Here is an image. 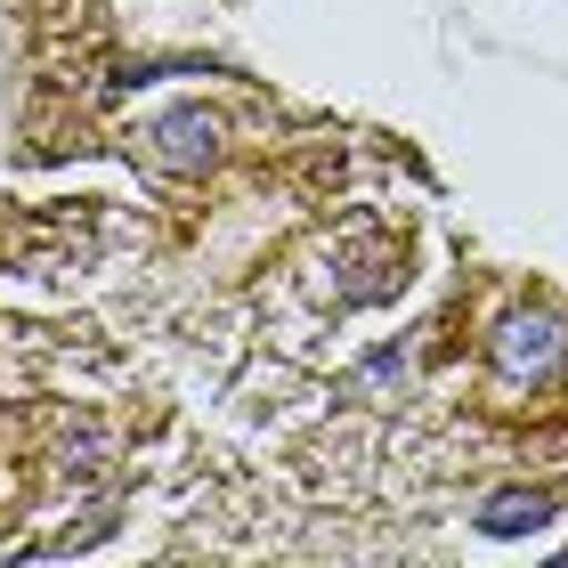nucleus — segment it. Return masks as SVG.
<instances>
[{"label": "nucleus", "mask_w": 568, "mask_h": 568, "mask_svg": "<svg viewBox=\"0 0 568 568\" xmlns=\"http://www.w3.org/2000/svg\"><path fill=\"white\" fill-rule=\"evenodd\" d=\"M560 342H568V333L552 317H504L496 333H487V357H496V374L520 390V382H545L560 366Z\"/></svg>", "instance_id": "f257e3e1"}, {"label": "nucleus", "mask_w": 568, "mask_h": 568, "mask_svg": "<svg viewBox=\"0 0 568 568\" xmlns=\"http://www.w3.org/2000/svg\"><path fill=\"white\" fill-rule=\"evenodd\" d=\"M545 568H568V552H552V560H545Z\"/></svg>", "instance_id": "7ed1b4c3"}, {"label": "nucleus", "mask_w": 568, "mask_h": 568, "mask_svg": "<svg viewBox=\"0 0 568 568\" xmlns=\"http://www.w3.org/2000/svg\"><path fill=\"white\" fill-rule=\"evenodd\" d=\"M545 520H552V496H528V487H504V496H487V511H479L487 536H528Z\"/></svg>", "instance_id": "f03ea898"}]
</instances>
